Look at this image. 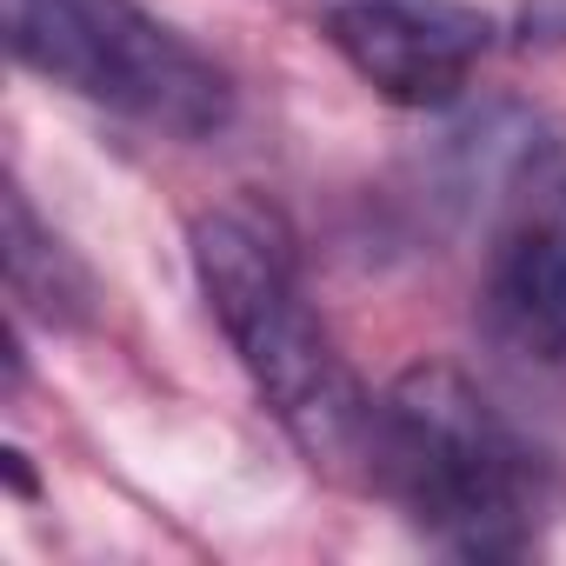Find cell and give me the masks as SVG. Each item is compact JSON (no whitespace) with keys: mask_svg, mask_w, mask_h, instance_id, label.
Masks as SVG:
<instances>
[{"mask_svg":"<svg viewBox=\"0 0 566 566\" xmlns=\"http://www.w3.org/2000/svg\"><path fill=\"white\" fill-rule=\"evenodd\" d=\"M193 273L253 394L307 453V467L334 480H374V400L314 314L287 233L247 200L213 207L193 220Z\"/></svg>","mask_w":566,"mask_h":566,"instance_id":"cell-1","label":"cell"},{"mask_svg":"<svg viewBox=\"0 0 566 566\" xmlns=\"http://www.w3.org/2000/svg\"><path fill=\"white\" fill-rule=\"evenodd\" d=\"M374 486L460 553H520L539 520L526 440L447 360L407 367L374 400Z\"/></svg>","mask_w":566,"mask_h":566,"instance_id":"cell-2","label":"cell"},{"mask_svg":"<svg viewBox=\"0 0 566 566\" xmlns=\"http://www.w3.org/2000/svg\"><path fill=\"white\" fill-rule=\"evenodd\" d=\"M8 54L41 81L174 140L233 120V81L140 0H0Z\"/></svg>","mask_w":566,"mask_h":566,"instance_id":"cell-3","label":"cell"},{"mask_svg":"<svg viewBox=\"0 0 566 566\" xmlns=\"http://www.w3.org/2000/svg\"><path fill=\"white\" fill-rule=\"evenodd\" d=\"M480 301H486V327L513 354L539 367H566V127L559 120L526 127L500 174Z\"/></svg>","mask_w":566,"mask_h":566,"instance_id":"cell-4","label":"cell"},{"mask_svg":"<svg viewBox=\"0 0 566 566\" xmlns=\"http://www.w3.org/2000/svg\"><path fill=\"white\" fill-rule=\"evenodd\" d=\"M334 54L394 107H447L493 48V14L467 0H340L327 8Z\"/></svg>","mask_w":566,"mask_h":566,"instance_id":"cell-5","label":"cell"},{"mask_svg":"<svg viewBox=\"0 0 566 566\" xmlns=\"http://www.w3.org/2000/svg\"><path fill=\"white\" fill-rule=\"evenodd\" d=\"M0 260H8V294L48 327H87L101 314V287L87 260L34 213L21 180H8V193H0Z\"/></svg>","mask_w":566,"mask_h":566,"instance_id":"cell-6","label":"cell"}]
</instances>
